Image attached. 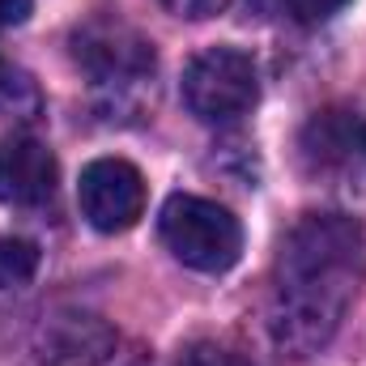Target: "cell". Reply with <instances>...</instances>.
Returning a JSON list of instances; mask_svg holds the SVG:
<instances>
[{
    "mask_svg": "<svg viewBox=\"0 0 366 366\" xmlns=\"http://www.w3.org/2000/svg\"><path fill=\"white\" fill-rule=\"evenodd\" d=\"M39 111H43L39 81H34L26 69L0 60V119H9V124H30V119H39Z\"/></svg>",
    "mask_w": 366,
    "mask_h": 366,
    "instance_id": "8",
    "label": "cell"
},
{
    "mask_svg": "<svg viewBox=\"0 0 366 366\" xmlns=\"http://www.w3.org/2000/svg\"><path fill=\"white\" fill-rule=\"evenodd\" d=\"M179 366H260V362H252L247 354L226 350L217 341H196V345H187L179 354Z\"/></svg>",
    "mask_w": 366,
    "mask_h": 366,
    "instance_id": "11",
    "label": "cell"
},
{
    "mask_svg": "<svg viewBox=\"0 0 366 366\" xmlns=\"http://www.w3.org/2000/svg\"><path fill=\"white\" fill-rule=\"evenodd\" d=\"M158 230L171 256L196 273H226L243 252L239 217L204 196H171L158 213Z\"/></svg>",
    "mask_w": 366,
    "mask_h": 366,
    "instance_id": "3",
    "label": "cell"
},
{
    "mask_svg": "<svg viewBox=\"0 0 366 366\" xmlns=\"http://www.w3.org/2000/svg\"><path fill=\"white\" fill-rule=\"evenodd\" d=\"M60 167L34 137H0V204L34 209L56 196Z\"/></svg>",
    "mask_w": 366,
    "mask_h": 366,
    "instance_id": "6",
    "label": "cell"
},
{
    "mask_svg": "<svg viewBox=\"0 0 366 366\" xmlns=\"http://www.w3.org/2000/svg\"><path fill=\"white\" fill-rule=\"evenodd\" d=\"M366 277V230L350 213H307L281 243L269 332L290 358L320 354Z\"/></svg>",
    "mask_w": 366,
    "mask_h": 366,
    "instance_id": "1",
    "label": "cell"
},
{
    "mask_svg": "<svg viewBox=\"0 0 366 366\" xmlns=\"http://www.w3.org/2000/svg\"><path fill=\"white\" fill-rule=\"evenodd\" d=\"M39 247L30 243V239H17V234H9V239H0V290H21V285H30L34 273H39Z\"/></svg>",
    "mask_w": 366,
    "mask_h": 366,
    "instance_id": "10",
    "label": "cell"
},
{
    "mask_svg": "<svg viewBox=\"0 0 366 366\" xmlns=\"http://www.w3.org/2000/svg\"><path fill=\"white\" fill-rule=\"evenodd\" d=\"M77 200H81V213H86V222L94 230L124 234L145 213V179L124 158H98L81 171Z\"/></svg>",
    "mask_w": 366,
    "mask_h": 366,
    "instance_id": "5",
    "label": "cell"
},
{
    "mask_svg": "<svg viewBox=\"0 0 366 366\" xmlns=\"http://www.w3.org/2000/svg\"><path fill=\"white\" fill-rule=\"evenodd\" d=\"M302 149H307V158H315L320 167H337V162H345V154H350V128H345L341 111H324V115H315L311 128H307V137H302Z\"/></svg>",
    "mask_w": 366,
    "mask_h": 366,
    "instance_id": "9",
    "label": "cell"
},
{
    "mask_svg": "<svg viewBox=\"0 0 366 366\" xmlns=\"http://www.w3.org/2000/svg\"><path fill=\"white\" fill-rule=\"evenodd\" d=\"M350 0H285V9L302 21V26H315V21H328L345 9Z\"/></svg>",
    "mask_w": 366,
    "mask_h": 366,
    "instance_id": "12",
    "label": "cell"
},
{
    "mask_svg": "<svg viewBox=\"0 0 366 366\" xmlns=\"http://www.w3.org/2000/svg\"><path fill=\"white\" fill-rule=\"evenodd\" d=\"M30 9H34V0H0V30L4 26H21L30 17Z\"/></svg>",
    "mask_w": 366,
    "mask_h": 366,
    "instance_id": "14",
    "label": "cell"
},
{
    "mask_svg": "<svg viewBox=\"0 0 366 366\" xmlns=\"http://www.w3.org/2000/svg\"><path fill=\"white\" fill-rule=\"evenodd\" d=\"M73 60L90 77L94 90L111 94L115 107H124L132 94L145 90L154 81V69H158L154 43L111 13L90 17L86 26L73 30Z\"/></svg>",
    "mask_w": 366,
    "mask_h": 366,
    "instance_id": "2",
    "label": "cell"
},
{
    "mask_svg": "<svg viewBox=\"0 0 366 366\" xmlns=\"http://www.w3.org/2000/svg\"><path fill=\"white\" fill-rule=\"evenodd\" d=\"M175 17H192V21H204V17H217L230 0H162Z\"/></svg>",
    "mask_w": 366,
    "mask_h": 366,
    "instance_id": "13",
    "label": "cell"
},
{
    "mask_svg": "<svg viewBox=\"0 0 366 366\" xmlns=\"http://www.w3.org/2000/svg\"><path fill=\"white\" fill-rule=\"evenodd\" d=\"M115 337L98 315H60L39 345V366H102Z\"/></svg>",
    "mask_w": 366,
    "mask_h": 366,
    "instance_id": "7",
    "label": "cell"
},
{
    "mask_svg": "<svg viewBox=\"0 0 366 366\" xmlns=\"http://www.w3.org/2000/svg\"><path fill=\"white\" fill-rule=\"evenodd\" d=\"M260 98L256 60L239 47H209L183 69V102L200 124H234Z\"/></svg>",
    "mask_w": 366,
    "mask_h": 366,
    "instance_id": "4",
    "label": "cell"
}]
</instances>
